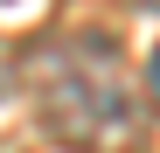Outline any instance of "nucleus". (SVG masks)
Returning <instances> with one entry per match:
<instances>
[{"label": "nucleus", "mask_w": 160, "mask_h": 153, "mask_svg": "<svg viewBox=\"0 0 160 153\" xmlns=\"http://www.w3.org/2000/svg\"><path fill=\"white\" fill-rule=\"evenodd\" d=\"M146 91H153V105H160V49L146 56Z\"/></svg>", "instance_id": "nucleus-3"}, {"label": "nucleus", "mask_w": 160, "mask_h": 153, "mask_svg": "<svg viewBox=\"0 0 160 153\" xmlns=\"http://www.w3.org/2000/svg\"><path fill=\"white\" fill-rule=\"evenodd\" d=\"M35 118L63 146H112L132 132V84L112 35H56L28 56Z\"/></svg>", "instance_id": "nucleus-1"}, {"label": "nucleus", "mask_w": 160, "mask_h": 153, "mask_svg": "<svg viewBox=\"0 0 160 153\" xmlns=\"http://www.w3.org/2000/svg\"><path fill=\"white\" fill-rule=\"evenodd\" d=\"M14 76H21V49H14L7 35H0V97L14 91Z\"/></svg>", "instance_id": "nucleus-2"}, {"label": "nucleus", "mask_w": 160, "mask_h": 153, "mask_svg": "<svg viewBox=\"0 0 160 153\" xmlns=\"http://www.w3.org/2000/svg\"><path fill=\"white\" fill-rule=\"evenodd\" d=\"M153 7H160V0H153Z\"/></svg>", "instance_id": "nucleus-4"}]
</instances>
